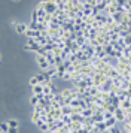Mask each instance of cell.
<instances>
[{
    "mask_svg": "<svg viewBox=\"0 0 131 133\" xmlns=\"http://www.w3.org/2000/svg\"><path fill=\"white\" fill-rule=\"evenodd\" d=\"M28 84L31 85V87H34V85L40 84V82H39V79H37V76H31V78L28 79Z\"/></svg>",
    "mask_w": 131,
    "mask_h": 133,
    "instance_id": "14",
    "label": "cell"
},
{
    "mask_svg": "<svg viewBox=\"0 0 131 133\" xmlns=\"http://www.w3.org/2000/svg\"><path fill=\"white\" fill-rule=\"evenodd\" d=\"M75 2H76V3H79V2H83V0H75Z\"/></svg>",
    "mask_w": 131,
    "mask_h": 133,
    "instance_id": "19",
    "label": "cell"
},
{
    "mask_svg": "<svg viewBox=\"0 0 131 133\" xmlns=\"http://www.w3.org/2000/svg\"><path fill=\"white\" fill-rule=\"evenodd\" d=\"M115 118L118 121H122V123H124V121L127 120V112H125L122 108H116L115 109Z\"/></svg>",
    "mask_w": 131,
    "mask_h": 133,
    "instance_id": "4",
    "label": "cell"
},
{
    "mask_svg": "<svg viewBox=\"0 0 131 133\" xmlns=\"http://www.w3.org/2000/svg\"><path fill=\"white\" fill-rule=\"evenodd\" d=\"M42 5H43V8H45V11H46V14H55L57 12V5H55V2L54 0H45V2H42Z\"/></svg>",
    "mask_w": 131,
    "mask_h": 133,
    "instance_id": "2",
    "label": "cell"
},
{
    "mask_svg": "<svg viewBox=\"0 0 131 133\" xmlns=\"http://www.w3.org/2000/svg\"><path fill=\"white\" fill-rule=\"evenodd\" d=\"M109 132H110V133H121L116 127H109Z\"/></svg>",
    "mask_w": 131,
    "mask_h": 133,
    "instance_id": "17",
    "label": "cell"
},
{
    "mask_svg": "<svg viewBox=\"0 0 131 133\" xmlns=\"http://www.w3.org/2000/svg\"><path fill=\"white\" fill-rule=\"evenodd\" d=\"M28 29H30V25L25 24V23H18V24L15 25V31H17L18 35H24Z\"/></svg>",
    "mask_w": 131,
    "mask_h": 133,
    "instance_id": "5",
    "label": "cell"
},
{
    "mask_svg": "<svg viewBox=\"0 0 131 133\" xmlns=\"http://www.w3.org/2000/svg\"><path fill=\"white\" fill-rule=\"evenodd\" d=\"M8 124H9V126L11 127H19V121L18 120H15V118H12V120H8Z\"/></svg>",
    "mask_w": 131,
    "mask_h": 133,
    "instance_id": "13",
    "label": "cell"
},
{
    "mask_svg": "<svg viewBox=\"0 0 131 133\" xmlns=\"http://www.w3.org/2000/svg\"><path fill=\"white\" fill-rule=\"evenodd\" d=\"M39 48H40V45L36 42L34 39H28V41H27V45L24 46L25 51H36V52H37V49Z\"/></svg>",
    "mask_w": 131,
    "mask_h": 133,
    "instance_id": "3",
    "label": "cell"
},
{
    "mask_svg": "<svg viewBox=\"0 0 131 133\" xmlns=\"http://www.w3.org/2000/svg\"><path fill=\"white\" fill-rule=\"evenodd\" d=\"M116 118H115V117H112V118H109V120H106L104 121V123H106V126H107V129H109V127H113L115 126V124H116Z\"/></svg>",
    "mask_w": 131,
    "mask_h": 133,
    "instance_id": "11",
    "label": "cell"
},
{
    "mask_svg": "<svg viewBox=\"0 0 131 133\" xmlns=\"http://www.w3.org/2000/svg\"><path fill=\"white\" fill-rule=\"evenodd\" d=\"M13 2H19V0H13Z\"/></svg>",
    "mask_w": 131,
    "mask_h": 133,
    "instance_id": "20",
    "label": "cell"
},
{
    "mask_svg": "<svg viewBox=\"0 0 131 133\" xmlns=\"http://www.w3.org/2000/svg\"><path fill=\"white\" fill-rule=\"evenodd\" d=\"M42 100V96H36V94H31V97H30V105L31 106H36V105H39Z\"/></svg>",
    "mask_w": 131,
    "mask_h": 133,
    "instance_id": "9",
    "label": "cell"
},
{
    "mask_svg": "<svg viewBox=\"0 0 131 133\" xmlns=\"http://www.w3.org/2000/svg\"><path fill=\"white\" fill-rule=\"evenodd\" d=\"M37 21H39V15H37L36 11H33L31 12V23H37Z\"/></svg>",
    "mask_w": 131,
    "mask_h": 133,
    "instance_id": "16",
    "label": "cell"
},
{
    "mask_svg": "<svg viewBox=\"0 0 131 133\" xmlns=\"http://www.w3.org/2000/svg\"><path fill=\"white\" fill-rule=\"evenodd\" d=\"M24 35L28 37V39H36V37L40 35V30H33V29H28V30L25 31Z\"/></svg>",
    "mask_w": 131,
    "mask_h": 133,
    "instance_id": "6",
    "label": "cell"
},
{
    "mask_svg": "<svg viewBox=\"0 0 131 133\" xmlns=\"http://www.w3.org/2000/svg\"><path fill=\"white\" fill-rule=\"evenodd\" d=\"M39 121H40V114L33 111V112H31V123H33V124H37Z\"/></svg>",
    "mask_w": 131,
    "mask_h": 133,
    "instance_id": "10",
    "label": "cell"
},
{
    "mask_svg": "<svg viewBox=\"0 0 131 133\" xmlns=\"http://www.w3.org/2000/svg\"><path fill=\"white\" fill-rule=\"evenodd\" d=\"M33 88V94L36 96H43V84H37L34 87H31Z\"/></svg>",
    "mask_w": 131,
    "mask_h": 133,
    "instance_id": "8",
    "label": "cell"
},
{
    "mask_svg": "<svg viewBox=\"0 0 131 133\" xmlns=\"http://www.w3.org/2000/svg\"><path fill=\"white\" fill-rule=\"evenodd\" d=\"M54 2H55V5H57V8H58V9H63V11H64L66 0H54Z\"/></svg>",
    "mask_w": 131,
    "mask_h": 133,
    "instance_id": "12",
    "label": "cell"
},
{
    "mask_svg": "<svg viewBox=\"0 0 131 133\" xmlns=\"http://www.w3.org/2000/svg\"><path fill=\"white\" fill-rule=\"evenodd\" d=\"M0 129H2V133H6V132H9V129H11V126H9L8 123H2V126H0Z\"/></svg>",
    "mask_w": 131,
    "mask_h": 133,
    "instance_id": "15",
    "label": "cell"
},
{
    "mask_svg": "<svg viewBox=\"0 0 131 133\" xmlns=\"http://www.w3.org/2000/svg\"><path fill=\"white\" fill-rule=\"evenodd\" d=\"M8 133H18V129H17V127H11Z\"/></svg>",
    "mask_w": 131,
    "mask_h": 133,
    "instance_id": "18",
    "label": "cell"
},
{
    "mask_svg": "<svg viewBox=\"0 0 131 133\" xmlns=\"http://www.w3.org/2000/svg\"><path fill=\"white\" fill-rule=\"evenodd\" d=\"M36 12H37V15H39V18H45V15H46V11H45V8H43V5H42V2L37 5V8L34 9Z\"/></svg>",
    "mask_w": 131,
    "mask_h": 133,
    "instance_id": "7",
    "label": "cell"
},
{
    "mask_svg": "<svg viewBox=\"0 0 131 133\" xmlns=\"http://www.w3.org/2000/svg\"><path fill=\"white\" fill-rule=\"evenodd\" d=\"M36 63H37V66L40 67V69H43V70H48L49 67H52L45 54H37L36 55Z\"/></svg>",
    "mask_w": 131,
    "mask_h": 133,
    "instance_id": "1",
    "label": "cell"
}]
</instances>
